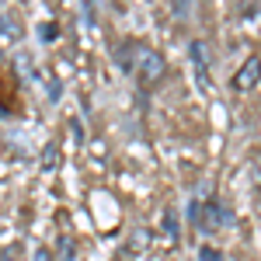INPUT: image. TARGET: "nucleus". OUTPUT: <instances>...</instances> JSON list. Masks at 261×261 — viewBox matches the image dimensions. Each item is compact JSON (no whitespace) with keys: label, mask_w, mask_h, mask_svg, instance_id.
I'll use <instances>...</instances> for the list:
<instances>
[{"label":"nucleus","mask_w":261,"mask_h":261,"mask_svg":"<svg viewBox=\"0 0 261 261\" xmlns=\"http://www.w3.org/2000/svg\"><path fill=\"white\" fill-rule=\"evenodd\" d=\"M133 66H136V77H140L143 84H157L164 77V70H167V66H164V56L157 49H146V45L136 49V63H133Z\"/></svg>","instance_id":"nucleus-1"},{"label":"nucleus","mask_w":261,"mask_h":261,"mask_svg":"<svg viewBox=\"0 0 261 261\" xmlns=\"http://www.w3.org/2000/svg\"><path fill=\"white\" fill-rule=\"evenodd\" d=\"M258 81H261V60H258V56H251V60H247L241 70H237V77H233V87H237V91H251V87H254Z\"/></svg>","instance_id":"nucleus-2"},{"label":"nucleus","mask_w":261,"mask_h":261,"mask_svg":"<svg viewBox=\"0 0 261 261\" xmlns=\"http://www.w3.org/2000/svg\"><path fill=\"white\" fill-rule=\"evenodd\" d=\"M192 63H195V70H199V81L209 84V66H205V45L202 42H192Z\"/></svg>","instance_id":"nucleus-3"},{"label":"nucleus","mask_w":261,"mask_h":261,"mask_svg":"<svg viewBox=\"0 0 261 261\" xmlns=\"http://www.w3.org/2000/svg\"><path fill=\"white\" fill-rule=\"evenodd\" d=\"M35 261H56V258H53L49 247H39V251H35Z\"/></svg>","instance_id":"nucleus-4"},{"label":"nucleus","mask_w":261,"mask_h":261,"mask_svg":"<svg viewBox=\"0 0 261 261\" xmlns=\"http://www.w3.org/2000/svg\"><path fill=\"white\" fill-rule=\"evenodd\" d=\"M0 56H4V42H0Z\"/></svg>","instance_id":"nucleus-5"}]
</instances>
